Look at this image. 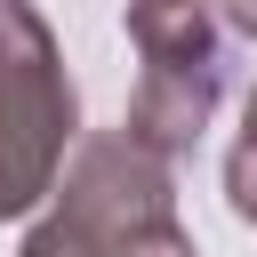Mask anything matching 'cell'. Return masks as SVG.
<instances>
[{"label": "cell", "instance_id": "obj_3", "mask_svg": "<svg viewBox=\"0 0 257 257\" xmlns=\"http://www.w3.org/2000/svg\"><path fill=\"white\" fill-rule=\"evenodd\" d=\"M128 32L145 48V80L128 104V137H145L161 161H177L225 88V40L209 24V0H128Z\"/></svg>", "mask_w": 257, "mask_h": 257}, {"label": "cell", "instance_id": "obj_4", "mask_svg": "<svg viewBox=\"0 0 257 257\" xmlns=\"http://www.w3.org/2000/svg\"><path fill=\"white\" fill-rule=\"evenodd\" d=\"M225 185H233V209L257 217V96H249V137H241L233 161H225Z\"/></svg>", "mask_w": 257, "mask_h": 257}, {"label": "cell", "instance_id": "obj_2", "mask_svg": "<svg viewBox=\"0 0 257 257\" xmlns=\"http://www.w3.org/2000/svg\"><path fill=\"white\" fill-rule=\"evenodd\" d=\"M72 145V80L56 64L48 24L24 0H0V217H24L56 193Z\"/></svg>", "mask_w": 257, "mask_h": 257}, {"label": "cell", "instance_id": "obj_1", "mask_svg": "<svg viewBox=\"0 0 257 257\" xmlns=\"http://www.w3.org/2000/svg\"><path fill=\"white\" fill-rule=\"evenodd\" d=\"M56 193L64 201L24 257H193L169 217V161L145 137H96Z\"/></svg>", "mask_w": 257, "mask_h": 257}]
</instances>
